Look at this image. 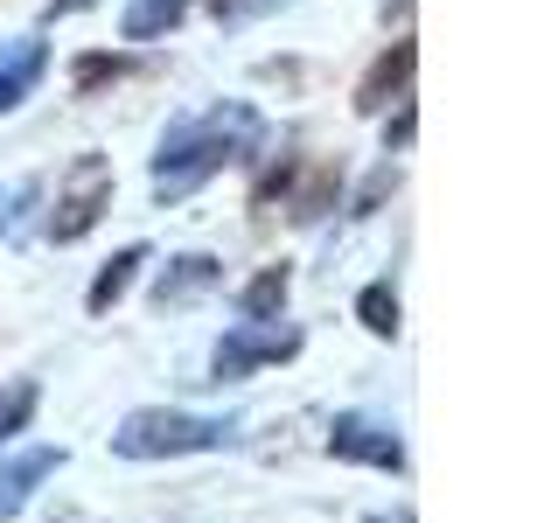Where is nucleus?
Masks as SVG:
<instances>
[{"mask_svg":"<svg viewBox=\"0 0 558 523\" xmlns=\"http://www.w3.org/2000/svg\"><path fill=\"white\" fill-rule=\"evenodd\" d=\"M43 70H49V42H43V35H22V42L0 49V112H14V105L43 84Z\"/></svg>","mask_w":558,"mask_h":523,"instance_id":"obj_10","label":"nucleus"},{"mask_svg":"<svg viewBox=\"0 0 558 523\" xmlns=\"http://www.w3.org/2000/svg\"><path fill=\"white\" fill-rule=\"evenodd\" d=\"M412 70H418V42H412V35H398V42L356 77V112L377 119V112H391V105H405L412 98Z\"/></svg>","mask_w":558,"mask_h":523,"instance_id":"obj_7","label":"nucleus"},{"mask_svg":"<svg viewBox=\"0 0 558 523\" xmlns=\"http://www.w3.org/2000/svg\"><path fill=\"white\" fill-rule=\"evenodd\" d=\"M412 126H418V119H412V105H398V112H391V126H384V154L412 147Z\"/></svg>","mask_w":558,"mask_h":523,"instance_id":"obj_20","label":"nucleus"},{"mask_svg":"<svg viewBox=\"0 0 558 523\" xmlns=\"http://www.w3.org/2000/svg\"><path fill=\"white\" fill-rule=\"evenodd\" d=\"M35 203H43V182H35V174H22V182L0 188V238H8V244L28 238V209Z\"/></svg>","mask_w":558,"mask_h":523,"instance_id":"obj_15","label":"nucleus"},{"mask_svg":"<svg viewBox=\"0 0 558 523\" xmlns=\"http://www.w3.org/2000/svg\"><path fill=\"white\" fill-rule=\"evenodd\" d=\"M84 8H98V0H49V22H57V14H84Z\"/></svg>","mask_w":558,"mask_h":523,"instance_id":"obj_21","label":"nucleus"},{"mask_svg":"<svg viewBox=\"0 0 558 523\" xmlns=\"http://www.w3.org/2000/svg\"><path fill=\"white\" fill-rule=\"evenodd\" d=\"M328 453L349 467H384V475H405V440H398L391 418L377 412H336L328 426Z\"/></svg>","mask_w":558,"mask_h":523,"instance_id":"obj_6","label":"nucleus"},{"mask_svg":"<svg viewBox=\"0 0 558 523\" xmlns=\"http://www.w3.org/2000/svg\"><path fill=\"white\" fill-rule=\"evenodd\" d=\"M356 314H363V328H371V336H398V287L391 279H377V287H363L356 293Z\"/></svg>","mask_w":558,"mask_h":523,"instance_id":"obj_16","label":"nucleus"},{"mask_svg":"<svg viewBox=\"0 0 558 523\" xmlns=\"http://www.w3.org/2000/svg\"><path fill=\"white\" fill-rule=\"evenodd\" d=\"M140 266H147V244H126L119 258H105L98 279H92V293H84V307H92V314H112L119 301H126V287H133Z\"/></svg>","mask_w":558,"mask_h":523,"instance_id":"obj_12","label":"nucleus"},{"mask_svg":"<svg viewBox=\"0 0 558 523\" xmlns=\"http://www.w3.org/2000/svg\"><path fill=\"white\" fill-rule=\"evenodd\" d=\"M391 188H398V168H391V161H384V168L371 174V182H363V196H356V203H349V217H371V209H377L384 196H391Z\"/></svg>","mask_w":558,"mask_h":523,"instance_id":"obj_18","label":"nucleus"},{"mask_svg":"<svg viewBox=\"0 0 558 523\" xmlns=\"http://www.w3.org/2000/svg\"><path fill=\"white\" fill-rule=\"evenodd\" d=\"M342 196V161H322V154H279V161L258 174L252 209H287L293 223H322Z\"/></svg>","mask_w":558,"mask_h":523,"instance_id":"obj_3","label":"nucleus"},{"mask_svg":"<svg viewBox=\"0 0 558 523\" xmlns=\"http://www.w3.org/2000/svg\"><path fill=\"white\" fill-rule=\"evenodd\" d=\"M258 139H266V119L244 98H223V105H203V112L174 119L161 133V147H154V203L196 196L209 174H223L231 161H252Z\"/></svg>","mask_w":558,"mask_h":523,"instance_id":"obj_1","label":"nucleus"},{"mask_svg":"<svg viewBox=\"0 0 558 523\" xmlns=\"http://www.w3.org/2000/svg\"><path fill=\"white\" fill-rule=\"evenodd\" d=\"M28 412H35V384H14V391H0V447H8L14 433L28 426Z\"/></svg>","mask_w":558,"mask_h":523,"instance_id":"obj_17","label":"nucleus"},{"mask_svg":"<svg viewBox=\"0 0 558 523\" xmlns=\"http://www.w3.org/2000/svg\"><path fill=\"white\" fill-rule=\"evenodd\" d=\"M203 8H209V14H217V22H223V28H238V22H252V14H266V8H272V0H203Z\"/></svg>","mask_w":558,"mask_h":523,"instance_id":"obj_19","label":"nucleus"},{"mask_svg":"<svg viewBox=\"0 0 558 523\" xmlns=\"http://www.w3.org/2000/svg\"><path fill=\"white\" fill-rule=\"evenodd\" d=\"M57 467H63V447H22V453H8V461H0V523L22 516L28 502H35V488L57 475Z\"/></svg>","mask_w":558,"mask_h":523,"instance_id":"obj_8","label":"nucleus"},{"mask_svg":"<svg viewBox=\"0 0 558 523\" xmlns=\"http://www.w3.org/2000/svg\"><path fill=\"white\" fill-rule=\"evenodd\" d=\"M189 14V0H126V42H154V35H168L174 22Z\"/></svg>","mask_w":558,"mask_h":523,"instance_id":"obj_14","label":"nucleus"},{"mask_svg":"<svg viewBox=\"0 0 558 523\" xmlns=\"http://www.w3.org/2000/svg\"><path fill=\"white\" fill-rule=\"evenodd\" d=\"M363 523H412V510H398V516H384V510H377V516H363Z\"/></svg>","mask_w":558,"mask_h":523,"instance_id":"obj_22","label":"nucleus"},{"mask_svg":"<svg viewBox=\"0 0 558 523\" xmlns=\"http://www.w3.org/2000/svg\"><path fill=\"white\" fill-rule=\"evenodd\" d=\"M238 440V418H203V412H174V405H147L126 412L112 433L119 461H174V453H217Z\"/></svg>","mask_w":558,"mask_h":523,"instance_id":"obj_2","label":"nucleus"},{"mask_svg":"<svg viewBox=\"0 0 558 523\" xmlns=\"http://www.w3.org/2000/svg\"><path fill=\"white\" fill-rule=\"evenodd\" d=\"M105 209H112V161H105V154H77V161L63 168V182H57V209H49L43 231L57 244H77V238L98 231Z\"/></svg>","mask_w":558,"mask_h":523,"instance_id":"obj_4","label":"nucleus"},{"mask_svg":"<svg viewBox=\"0 0 558 523\" xmlns=\"http://www.w3.org/2000/svg\"><path fill=\"white\" fill-rule=\"evenodd\" d=\"M301 356V328L293 321H238L231 336L209 349V384H238L252 370H272V363Z\"/></svg>","mask_w":558,"mask_h":523,"instance_id":"obj_5","label":"nucleus"},{"mask_svg":"<svg viewBox=\"0 0 558 523\" xmlns=\"http://www.w3.org/2000/svg\"><path fill=\"white\" fill-rule=\"evenodd\" d=\"M287 293H293V266H287V258H279V266H258L238 287V314H244V321H279V314H287Z\"/></svg>","mask_w":558,"mask_h":523,"instance_id":"obj_11","label":"nucleus"},{"mask_svg":"<svg viewBox=\"0 0 558 523\" xmlns=\"http://www.w3.org/2000/svg\"><path fill=\"white\" fill-rule=\"evenodd\" d=\"M217 279H223V258L182 252V258H168V266H161V279H154V307H189V301H203Z\"/></svg>","mask_w":558,"mask_h":523,"instance_id":"obj_9","label":"nucleus"},{"mask_svg":"<svg viewBox=\"0 0 558 523\" xmlns=\"http://www.w3.org/2000/svg\"><path fill=\"white\" fill-rule=\"evenodd\" d=\"M133 57H119V49H84V57L77 63H70V84H77V92L84 98H92V92H105V84H119V77H133Z\"/></svg>","mask_w":558,"mask_h":523,"instance_id":"obj_13","label":"nucleus"}]
</instances>
